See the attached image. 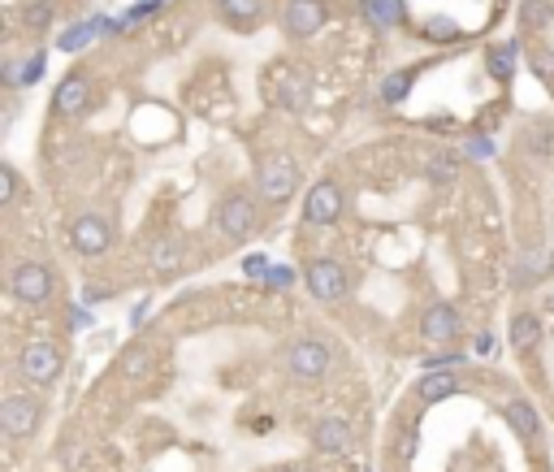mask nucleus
<instances>
[{"mask_svg":"<svg viewBox=\"0 0 554 472\" xmlns=\"http://www.w3.org/2000/svg\"><path fill=\"white\" fill-rule=\"evenodd\" d=\"M44 66H48L44 48L31 52L26 61H18V66H9V70H4V83H9V87H26V83H35V78L44 74Z\"/></svg>","mask_w":554,"mask_h":472,"instance_id":"obj_23","label":"nucleus"},{"mask_svg":"<svg viewBox=\"0 0 554 472\" xmlns=\"http://www.w3.org/2000/svg\"><path fill=\"white\" fill-rule=\"evenodd\" d=\"M550 265H554V256L546 248L524 251L520 265H515V282H520V286H532V282H541V277L550 274Z\"/></svg>","mask_w":554,"mask_h":472,"instance_id":"obj_20","label":"nucleus"},{"mask_svg":"<svg viewBox=\"0 0 554 472\" xmlns=\"http://www.w3.org/2000/svg\"><path fill=\"white\" fill-rule=\"evenodd\" d=\"M459 152H463L468 161H485V156H494V139H489V135H468V139L459 144Z\"/></svg>","mask_w":554,"mask_h":472,"instance_id":"obj_28","label":"nucleus"},{"mask_svg":"<svg viewBox=\"0 0 554 472\" xmlns=\"http://www.w3.org/2000/svg\"><path fill=\"white\" fill-rule=\"evenodd\" d=\"M9 291L18 303H31V308H44L52 299V269L40 265V260H22L13 274H9Z\"/></svg>","mask_w":554,"mask_h":472,"instance_id":"obj_4","label":"nucleus"},{"mask_svg":"<svg viewBox=\"0 0 554 472\" xmlns=\"http://www.w3.org/2000/svg\"><path fill=\"white\" fill-rule=\"evenodd\" d=\"M429 174H434V182H451V178L459 174V161L451 156V152H442V156H434V165H429Z\"/></svg>","mask_w":554,"mask_h":472,"instance_id":"obj_32","label":"nucleus"},{"mask_svg":"<svg viewBox=\"0 0 554 472\" xmlns=\"http://www.w3.org/2000/svg\"><path fill=\"white\" fill-rule=\"evenodd\" d=\"M541 343V321L532 317V312H520L515 321H511V347L515 351H532Z\"/></svg>","mask_w":554,"mask_h":472,"instance_id":"obj_22","label":"nucleus"},{"mask_svg":"<svg viewBox=\"0 0 554 472\" xmlns=\"http://www.w3.org/2000/svg\"><path fill=\"white\" fill-rule=\"evenodd\" d=\"M147 265H152V274L156 277H169L182 269V239L178 234H161V239H152V248H147Z\"/></svg>","mask_w":554,"mask_h":472,"instance_id":"obj_15","label":"nucleus"},{"mask_svg":"<svg viewBox=\"0 0 554 472\" xmlns=\"http://www.w3.org/2000/svg\"><path fill=\"white\" fill-rule=\"evenodd\" d=\"M282 26H286V35H295V39H312L316 31L325 26V4L321 0H286Z\"/></svg>","mask_w":554,"mask_h":472,"instance_id":"obj_10","label":"nucleus"},{"mask_svg":"<svg viewBox=\"0 0 554 472\" xmlns=\"http://www.w3.org/2000/svg\"><path fill=\"white\" fill-rule=\"evenodd\" d=\"M52 109L61 118H83L92 109V78L87 74H66L57 83V96H52Z\"/></svg>","mask_w":554,"mask_h":472,"instance_id":"obj_12","label":"nucleus"},{"mask_svg":"<svg viewBox=\"0 0 554 472\" xmlns=\"http://www.w3.org/2000/svg\"><path fill=\"white\" fill-rule=\"evenodd\" d=\"M351 442H356V433H351V421H342V416H325L312 424V447L325 455H342V450H351Z\"/></svg>","mask_w":554,"mask_h":472,"instance_id":"obj_13","label":"nucleus"},{"mask_svg":"<svg viewBox=\"0 0 554 472\" xmlns=\"http://www.w3.org/2000/svg\"><path fill=\"white\" fill-rule=\"evenodd\" d=\"M524 144H529V152H537V156H550L554 152V126H532L529 135H524Z\"/></svg>","mask_w":554,"mask_h":472,"instance_id":"obj_27","label":"nucleus"},{"mask_svg":"<svg viewBox=\"0 0 554 472\" xmlns=\"http://www.w3.org/2000/svg\"><path fill=\"white\" fill-rule=\"evenodd\" d=\"M529 61L541 78H554V52L550 48H529Z\"/></svg>","mask_w":554,"mask_h":472,"instance_id":"obj_34","label":"nucleus"},{"mask_svg":"<svg viewBox=\"0 0 554 472\" xmlns=\"http://www.w3.org/2000/svg\"><path fill=\"white\" fill-rule=\"evenodd\" d=\"M290 282H295L290 269H268V286H290Z\"/></svg>","mask_w":554,"mask_h":472,"instance_id":"obj_37","label":"nucleus"},{"mask_svg":"<svg viewBox=\"0 0 554 472\" xmlns=\"http://www.w3.org/2000/svg\"><path fill=\"white\" fill-rule=\"evenodd\" d=\"M147 369H152V351L147 347H130L121 355V373L126 377H139V373H147Z\"/></svg>","mask_w":554,"mask_h":472,"instance_id":"obj_26","label":"nucleus"},{"mask_svg":"<svg viewBox=\"0 0 554 472\" xmlns=\"http://www.w3.org/2000/svg\"><path fill=\"white\" fill-rule=\"evenodd\" d=\"M268 78H273V100H277L282 109H308V100H312L308 74H299L295 66H277Z\"/></svg>","mask_w":554,"mask_h":472,"instance_id":"obj_11","label":"nucleus"},{"mask_svg":"<svg viewBox=\"0 0 554 472\" xmlns=\"http://www.w3.org/2000/svg\"><path fill=\"white\" fill-rule=\"evenodd\" d=\"M342 217V187L338 182H316L308 199H303V222L308 225H334Z\"/></svg>","mask_w":554,"mask_h":472,"instance_id":"obj_8","label":"nucleus"},{"mask_svg":"<svg viewBox=\"0 0 554 472\" xmlns=\"http://www.w3.org/2000/svg\"><path fill=\"white\" fill-rule=\"evenodd\" d=\"M18 199V174H13V165H0V208H9Z\"/></svg>","mask_w":554,"mask_h":472,"instance_id":"obj_31","label":"nucleus"},{"mask_svg":"<svg viewBox=\"0 0 554 472\" xmlns=\"http://www.w3.org/2000/svg\"><path fill=\"white\" fill-rule=\"evenodd\" d=\"M18 373L31 381V386H52L61 377V351L52 343H26L18 351Z\"/></svg>","mask_w":554,"mask_h":472,"instance_id":"obj_5","label":"nucleus"},{"mask_svg":"<svg viewBox=\"0 0 554 472\" xmlns=\"http://www.w3.org/2000/svg\"><path fill=\"white\" fill-rule=\"evenodd\" d=\"M472 347H477V355H489V351H494V334H477Z\"/></svg>","mask_w":554,"mask_h":472,"instance_id":"obj_38","label":"nucleus"},{"mask_svg":"<svg viewBox=\"0 0 554 472\" xmlns=\"http://www.w3.org/2000/svg\"><path fill=\"white\" fill-rule=\"evenodd\" d=\"M515 57H520L515 44H494V48L485 52V70H489V78L506 83V78L515 74Z\"/></svg>","mask_w":554,"mask_h":472,"instance_id":"obj_21","label":"nucleus"},{"mask_svg":"<svg viewBox=\"0 0 554 472\" xmlns=\"http://www.w3.org/2000/svg\"><path fill=\"white\" fill-rule=\"evenodd\" d=\"M247 274H251V277H268V260H265V256H251V260H247Z\"/></svg>","mask_w":554,"mask_h":472,"instance_id":"obj_36","label":"nucleus"},{"mask_svg":"<svg viewBox=\"0 0 554 472\" xmlns=\"http://www.w3.org/2000/svg\"><path fill=\"white\" fill-rule=\"evenodd\" d=\"M217 9L225 13V22L247 26V31L265 18V0H217Z\"/></svg>","mask_w":554,"mask_h":472,"instance_id":"obj_19","label":"nucleus"},{"mask_svg":"<svg viewBox=\"0 0 554 472\" xmlns=\"http://www.w3.org/2000/svg\"><path fill=\"white\" fill-rule=\"evenodd\" d=\"M503 416L520 438H537V429H541V416H537V407H532L529 398H511L503 407Z\"/></svg>","mask_w":554,"mask_h":472,"instance_id":"obj_18","label":"nucleus"},{"mask_svg":"<svg viewBox=\"0 0 554 472\" xmlns=\"http://www.w3.org/2000/svg\"><path fill=\"white\" fill-rule=\"evenodd\" d=\"M303 286H308V295L321 299V303H338V299L347 295V269L330 260V256H321L312 260L308 269H303Z\"/></svg>","mask_w":554,"mask_h":472,"instance_id":"obj_6","label":"nucleus"},{"mask_svg":"<svg viewBox=\"0 0 554 472\" xmlns=\"http://www.w3.org/2000/svg\"><path fill=\"white\" fill-rule=\"evenodd\" d=\"M360 9H364V18L373 26H382V31L408 22V4L403 0H360Z\"/></svg>","mask_w":554,"mask_h":472,"instance_id":"obj_17","label":"nucleus"},{"mask_svg":"<svg viewBox=\"0 0 554 472\" xmlns=\"http://www.w3.org/2000/svg\"><path fill=\"white\" fill-rule=\"evenodd\" d=\"M286 472H303V468H286Z\"/></svg>","mask_w":554,"mask_h":472,"instance_id":"obj_39","label":"nucleus"},{"mask_svg":"<svg viewBox=\"0 0 554 472\" xmlns=\"http://www.w3.org/2000/svg\"><path fill=\"white\" fill-rule=\"evenodd\" d=\"M463 386H459V377L451 373V369H437V373H425L420 377V386H416V395H420V403H442V398L459 395Z\"/></svg>","mask_w":554,"mask_h":472,"instance_id":"obj_16","label":"nucleus"},{"mask_svg":"<svg viewBox=\"0 0 554 472\" xmlns=\"http://www.w3.org/2000/svg\"><path fill=\"white\" fill-rule=\"evenodd\" d=\"M420 334H425V343H451L459 334V308H451V303H429V312H425V321H420Z\"/></svg>","mask_w":554,"mask_h":472,"instance_id":"obj_14","label":"nucleus"},{"mask_svg":"<svg viewBox=\"0 0 554 472\" xmlns=\"http://www.w3.org/2000/svg\"><path fill=\"white\" fill-rule=\"evenodd\" d=\"M425 35H429V39H455L459 26L451 22V18H429V22H425Z\"/></svg>","mask_w":554,"mask_h":472,"instance_id":"obj_33","label":"nucleus"},{"mask_svg":"<svg viewBox=\"0 0 554 472\" xmlns=\"http://www.w3.org/2000/svg\"><path fill=\"white\" fill-rule=\"evenodd\" d=\"M550 22H554L550 0H520V26L524 31H546Z\"/></svg>","mask_w":554,"mask_h":472,"instance_id":"obj_24","label":"nucleus"},{"mask_svg":"<svg viewBox=\"0 0 554 472\" xmlns=\"http://www.w3.org/2000/svg\"><path fill=\"white\" fill-rule=\"evenodd\" d=\"M256 187H260V196L268 204H286L295 191H299V165H295V156L290 152H268L260 156V165H256Z\"/></svg>","mask_w":554,"mask_h":472,"instance_id":"obj_1","label":"nucleus"},{"mask_svg":"<svg viewBox=\"0 0 554 472\" xmlns=\"http://www.w3.org/2000/svg\"><path fill=\"white\" fill-rule=\"evenodd\" d=\"M70 243L78 256H104L109 243H113V225H109V217H100V213H83L70 225Z\"/></svg>","mask_w":554,"mask_h":472,"instance_id":"obj_7","label":"nucleus"},{"mask_svg":"<svg viewBox=\"0 0 554 472\" xmlns=\"http://www.w3.org/2000/svg\"><path fill=\"white\" fill-rule=\"evenodd\" d=\"M213 222H217V230L225 239H247V234H256V225H260V208H256V199L247 196V191H234V196H225L217 204Z\"/></svg>","mask_w":554,"mask_h":472,"instance_id":"obj_3","label":"nucleus"},{"mask_svg":"<svg viewBox=\"0 0 554 472\" xmlns=\"http://www.w3.org/2000/svg\"><path fill=\"white\" fill-rule=\"evenodd\" d=\"M161 9V0H144V4H130L126 13L118 18V31H130V26H139V22H147L152 13Z\"/></svg>","mask_w":554,"mask_h":472,"instance_id":"obj_25","label":"nucleus"},{"mask_svg":"<svg viewBox=\"0 0 554 472\" xmlns=\"http://www.w3.org/2000/svg\"><path fill=\"white\" fill-rule=\"evenodd\" d=\"M35 424H40V403L31 395H4L0 403V429L9 433V438H26V433H35Z\"/></svg>","mask_w":554,"mask_h":472,"instance_id":"obj_9","label":"nucleus"},{"mask_svg":"<svg viewBox=\"0 0 554 472\" xmlns=\"http://www.w3.org/2000/svg\"><path fill=\"white\" fill-rule=\"evenodd\" d=\"M416 450H420V433H416V429H403L399 442H394V455H399V459H411Z\"/></svg>","mask_w":554,"mask_h":472,"instance_id":"obj_35","label":"nucleus"},{"mask_svg":"<svg viewBox=\"0 0 554 472\" xmlns=\"http://www.w3.org/2000/svg\"><path fill=\"white\" fill-rule=\"evenodd\" d=\"M31 31H44V26H52V4L48 0H35V4H26V18H22Z\"/></svg>","mask_w":554,"mask_h":472,"instance_id":"obj_30","label":"nucleus"},{"mask_svg":"<svg viewBox=\"0 0 554 472\" xmlns=\"http://www.w3.org/2000/svg\"><path fill=\"white\" fill-rule=\"evenodd\" d=\"M330 360H334V351L325 347L321 338H295L282 355V364H286V373L295 381H321V377L330 373Z\"/></svg>","mask_w":554,"mask_h":472,"instance_id":"obj_2","label":"nucleus"},{"mask_svg":"<svg viewBox=\"0 0 554 472\" xmlns=\"http://www.w3.org/2000/svg\"><path fill=\"white\" fill-rule=\"evenodd\" d=\"M408 83H411V74H408V70H399V74H390L386 83H382V100H386V104H399V100L408 96Z\"/></svg>","mask_w":554,"mask_h":472,"instance_id":"obj_29","label":"nucleus"}]
</instances>
